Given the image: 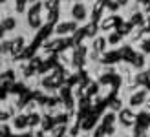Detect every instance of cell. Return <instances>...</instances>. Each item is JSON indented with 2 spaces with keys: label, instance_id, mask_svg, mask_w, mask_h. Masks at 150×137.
Returning a JSON list of instances; mask_svg holds the SVG:
<instances>
[{
  "label": "cell",
  "instance_id": "cell-11",
  "mask_svg": "<svg viewBox=\"0 0 150 137\" xmlns=\"http://www.w3.org/2000/svg\"><path fill=\"white\" fill-rule=\"evenodd\" d=\"M11 6H13V13L22 18L28 9V0H11Z\"/></svg>",
  "mask_w": 150,
  "mask_h": 137
},
{
  "label": "cell",
  "instance_id": "cell-3",
  "mask_svg": "<svg viewBox=\"0 0 150 137\" xmlns=\"http://www.w3.org/2000/svg\"><path fill=\"white\" fill-rule=\"evenodd\" d=\"M148 95L150 93H148L145 88H136L134 91H130V93L126 95L123 101H125V106H128V108H132L134 112H137V110L143 108V104H145V101H146Z\"/></svg>",
  "mask_w": 150,
  "mask_h": 137
},
{
  "label": "cell",
  "instance_id": "cell-4",
  "mask_svg": "<svg viewBox=\"0 0 150 137\" xmlns=\"http://www.w3.org/2000/svg\"><path fill=\"white\" fill-rule=\"evenodd\" d=\"M115 117H117L119 130L130 132L134 128V124H136V112H134L132 108H128V106H123V108L115 113Z\"/></svg>",
  "mask_w": 150,
  "mask_h": 137
},
{
  "label": "cell",
  "instance_id": "cell-7",
  "mask_svg": "<svg viewBox=\"0 0 150 137\" xmlns=\"http://www.w3.org/2000/svg\"><path fill=\"white\" fill-rule=\"evenodd\" d=\"M9 126H11L13 133H26V132H29L28 130V115H26V112H17L15 115H11Z\"/></svg>",
  "mask_w": 150,
  "mask_h": 137
},
{
  "label": "cell",
  "instance_id": "cell-14",
  "mask_svg": "<svg viewBox=\"0 0 150 137\" xmlns=\"http://www.w3.org/2000/svg\"><path fill=\"white\" fill-rule=\"evenodd\" d=\"M115 137H132V135H130V132H125V130H119Z\"/></svg>",
  "mask_w": 150,
  "mask_h": 137
},
{
  "label": "cell",
  "instance_id": "cell-10",
  "mask_svg": "<svg viewBox=\"0 0 150 137\" xmlns=\"http://www.w3.org/2000/svg\"><path fill=\"white\" fill-rule=\"evenodd\" d=\"M104 37H106V44H108V48H121L123 42H125V37L119 33L117 29L104 33Z\"/></svg>",
  "mask_w": 150,
  "mask_h": 137
},
{
  "label": "cell",
  "instance_id": "cell-5",
  "mask_svg": "<svg viewBox=\"0 0 150 137\" xmlns=\"http://www.w3.org/2000/svg\"><path fill=\"white\" fill-rule=\"evenodd\" d=\"M28 44H29L28 33H18V35H15L13 39H9V55H11L13 59L20 57L22 53L26 51Z\"/></svg>",
  "mask_w": 150,
  "mask_h": 137
},
{
  "label": "cell",
  "instance_id": "cell-2",
  "mask_svg": "<svg viewBox=\"0 0 150 137\" xmlns=\"http://www.w3.org/2000/svg\"><path fill=\"white\" fill-rule=\"evenodd\" d=\"M81 26L77 24V22H73L71 18H59L53 28H51V33H53V37H59V39H70V37H73L75 33H77V29Z\"/></svg>",
  "mask_w": 150,
  "mask_h": 137
},
{
  "label": "cell",
  "instance_id": "cell-12",
  "mask_svg": "<svg viewBox=\"0 0 150 137\" xmlns=\"http://www.w3.org/2000/svg\"><path fill=\"white\" fill-rule=\"evenodd\" d=\"M13 135V130L7 123H0V137H11Z\"/></svg>",
  "mask_w": 150,
  "mask_h": 137
},
{
  "label": "cell",
  "instance_id": "cell-8",
  "mask_svg": "<svg viewBox=\"0 0 150 137\" xmlns=\"http://www.w3.org/2000/svg\"><path fill=\"white\" fill-rule=\"evenodd\" d=\"M0 28H2L6 33H13V31H17V29L22 28V18L17 17V15L11 11V13H7L6 17L0 18Z\"/></svg>",
  "mask_w": 150,
  "mask_h": 137
},
{
  "label": "cell",
  "instance_id": "cell-6",
  "mask_svg": "<svg viewBox=\"0 0 150 137\" xmlns=\"http://www.w3.org/2000/svg\"><path fill=\"white\" fill-rule=\"evenodd\" d=\"M86 44H88L90 51H93V53H97V55H101V57L106 55V51L110 49L108 44H106V37H104V33H97L93 37H90V39L86 40Z\"/></svg>",
  "mask_w": 150,
  "mask_h": 137
},
{
  "label": "cell",
  "instance_id": "cell-15",
  "mask_svg": "<svg viewBox=\"0 0 150 137\" xmlns=\"http://www.w3.org/2000/svg\"><path fill=\"white\" fill-rule=\"evenodd\" d=\"M143 13H145V15H150V2L143 7Z\"/></svg>",
  "mask_w": 150,
  "mask_h": 137
},
{
  "label": "cell",
  "instance_id": "cell-13",
  "mask_svg": "<svg viewBox=\"0 0 150 137\" xmlns=\"http://www.w3.org/2000/svg\"><path fill=\"white\" fill-rule=\"evenodd\" d=\"M150 2V0H132V6L137 7V9H143V7Z\"/></svg>",
  "mask_w": 150,
  "mask_h": 137
},
{
  "label": "cell",
  "instance_id": "cell-1",
  "mask_svg": "<svg viewBox=\"0 0 150 137\" xmlns=\"http://www.w3.org/2000/svg\"><path fill=\"white\" fill-rule=\"evenodd\" d=\"M59 7L66 13V18H71L79 26H88L92 22L90 13V2L88 0H62Z\"/></svg>",
  "mask_w": 150,
  "mask_h": 137
},
{
  "label": "cell",
  "instance_id": "cell-9",
  "mask_svg": "<svg viewBox=\"0 0 150 137\" xmlns=\"http://www.w3.org/2000/svg\"><path fill=\"white\" fill-rule=\"evenodd\" d=\"M26 115H28V130L29 132L39 130L40 121H42V112L40 110H33V112H26Z\"/></svg>",
  "mask_w": 150,
  "mask_h": 137
},
{
  "label": "cell",
  "instance_id": "cell-16",
  "mask_svg": "<svg viewBox=\"0 0 150 137\" xmlns=\"http://www.w3.org/2000/svg\"><path fill=\"white\" fill-rule=\"evenodd\" d=\"M2 64H4V60H2V59H0V68H2Z\"/></svg>",
  "mask_w": 150,
  "mask_h": 137
}]
</instances>
